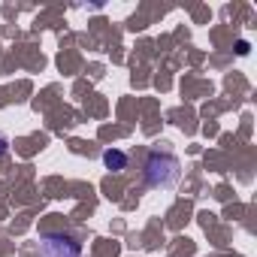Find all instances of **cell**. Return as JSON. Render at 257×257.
Listing matches in <instances>:
<instances>
[{"label": "cell", "instance_id": "4", "mask_svg": "<svg viewBox=\"0 0 257 257\" xmlns=\"http://www.w3.org/2000/svg\"><path fill=\"white\" fill-rule=\"evenodd\" d=\"M7 149H10V140H7L4 134H0V158H4V155H7Z\"/></svg>", "mask_w": 257, "mask_h": 257}, {"label": "cell", "instance_id": "2", "mask_svg": "<svg viewBox=\"0 0 257 257\" xmlns=\"http://www.w3.org/2000/svg\"><path fill=\"white\" fill-rule=\"evenodd\" d=\"M37 257H82V245L67 233H46L40 239Z\"/></svg>", "mask_w": 257, "mask_h": 257}, {"label": "cell", "instance_id": "3", "mask_svg": "<svg viewBox=\"0 0 257 257\" xmlns=\"http://www.w3.org/2000/svg\"><path fill=\"white\" fill-rule=\"evenodd\" d=\"M103 164H106L109 170L121 173V170H127V155L118 152V149H106V152H103Z\"/></svg>", "mask_w": 257, "mask_h": 257}, {"label": "cell", "instance_id": "1", "mask_svg": "<svg viewBox=\"0 0 257 257\" xmlns=\"http://www.w3.org/2000/svg\"><path fill=\"white\" fill-rule=\"evenodd\" d=\"M146 182L152 188H170L179 182V161L173 155H149L146 161Z\"/></svg>", "mask_w": 257, "mask_h": 257}]
</instances>
